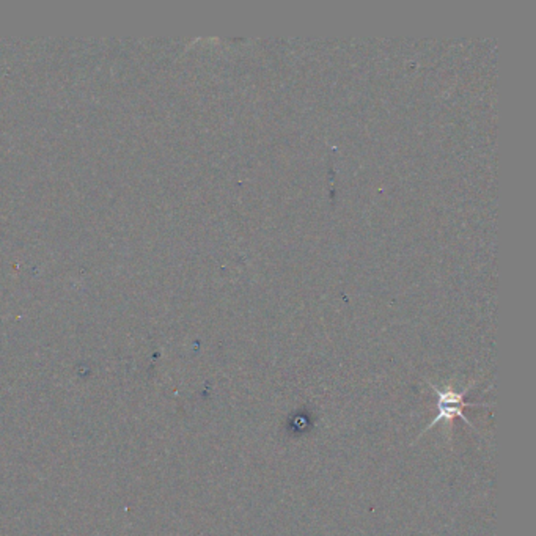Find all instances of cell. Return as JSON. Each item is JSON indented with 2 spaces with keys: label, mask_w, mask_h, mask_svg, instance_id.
<instances>
[{
  "label": "cell",
  "mask_w": 536,
  "mask_h": 536,
  "mask_svg": "<svg viewBox=\"0 0 536 536\" xmlns=\"http://www.w3.org/2000/svg\"><path fill=\"white\" fill-rule=\"evenodd\" d=\"M473 385V384H472ZM472 385H469L467 389H464L462 392H455V390H440L436 387L434 384H429L431 389L434 390L436 396H438V409H439V414L433 418V422H431L427 428H425L422 431L423 433H427V431H429L431 428L434 427V425L440 423L442 420H447V422H451L453 418H461L464 423L469 425V427L473 428V423L469 422V418L464 416V407H475V406H482V407H489L491 405H488V403H472V401H466V394L469 392V389H471ZM420 434V436H422Z\"/></svg>",
  "instance_id": "obj_1"
}]
</instances>
